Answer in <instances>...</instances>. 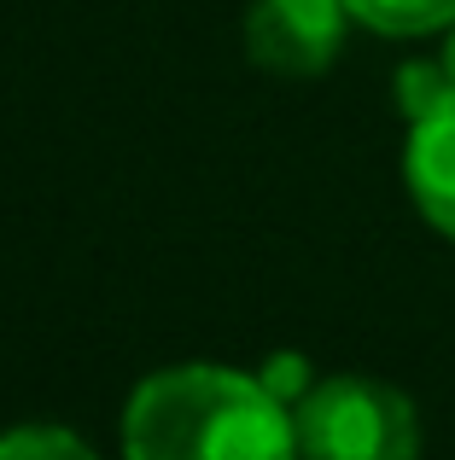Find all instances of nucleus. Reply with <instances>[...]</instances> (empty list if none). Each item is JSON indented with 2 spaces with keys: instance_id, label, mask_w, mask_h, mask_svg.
<instances>
[{
  "instance_id": "1",
  "label": "nucleus",
  "mask_w": 455,
  "mask_h": 460,
  "mask_svg": "<svg viewBox=\"0 0 455 460\" xmlns=\"http://www.w3.org/2000/svg\"><path fill=\"white\" fill-rule=\"evenodd\" d=\"M123 460H298L292 408L257 373L182 361L135 385Z\"/></svg>"
},
{
  "instance_id": "2",
  "label": "nucleus",
  "mask_w": 455,
  "mask_h": 460,
  "mask_svg": "<svg viewBox=\"0 0 455 460\" xmlns=\"http://www.w3.org/2000/svg\"><path fill=\"white\" fill-rule=\"evenodd\" d=\"M298 460H415L421 420L415 402L386 379L333 373L292 402Z\"/></svg>"
},
{
  "instance_id": "3",
  "label": "nucleus",
  "mask_w": 455,
  "mask_h": 460,
  "mask_svg": "<svg viewBox=\"0 0 455 460\" xmlns=\"http://www.w3.org/2000/svg\"><path fill=\"white\" fill-rule=\"evenodd\" d=\"M344 0H251L245 53L274 76H321L344 47Z\"/></svg>"
},
{
  "instance_id": "4",
  "label": "nucleus",
  "mask_w": 455,
  "mask_h": 460,
  "mask_svg": "<svg viewBox=\"0 0 455 460\" xmlns=\"http://www.w3.org/2000/svg\"><path fill=\"white\" fill-rule=\"evenodd\" d=\"M403 175H409V192L421 204V216L444 239H455V93L409 123Z\"/></svg>"
},
{
  "instance_id": "5",
  "label": "nucleus",
  "mask_w": 455,
  "mask_h": 460,
  "mask_svg": "<svg viewBox=\"0 0 455 460\" xmlns=\"http://www.w3.org/2000/svg\"><path fill=\"white\" fill-rule=\"evenodd\" d=\"M344 6L379 35H433L455 23V0H344Z\"/></svg>"
},
{
  "instance_id": "6",
  "label": "nucleus",
  "mask_w": 455,
  "mask_h": 460,
  "mask_svg": "<svg viewBox=\"0 0 455 460\" xmlns=\"http://www.w3.org/2000/svg\"><path fill=\"white\" fill-rule=\"evenodd\" d=\"M0 460H100L70 426H12L0 431Z\"/></svg>"
},
{
  "instance_id": "7",
  "label": "nucleus",
  "mask_w": 455,
  "mask_h": 460,
  "mask_svg": "<svg viewBox=\"0 0 455 460\" xmlns=\"http://www.w3.org/2000/svg\"><path fill=\"white\" fill-rule=\"evenodd\" d=\"M450 93H455V82H450L444 65H403L397 70V100H403V111H409V123L426 117L433 105H444Z\"/></svg>"
},
{
  "instance_id": "8",
  "label": "nucleus",
  "mask_w": 455,
  "mask_h": 460,
  "mask_svg": "<svg viewBox=\"0 0 455 460\" xmlns=\"http://www.w3.org/2000/svg\"><path fill=\"white\" fill-rule=\"evenodd\" d=\"M257 379L269 385V391L281 396L286 408H292L298 396L309 391V373H304V361H298V356H274V361H269V373H257Z\"/></svg>"
},
{
  "instance_id": "9",
  "label": "nucleus",
  "mask_w": 455,
  "mask_h": 460,
  "mask_svg": "<svg viewBox=\"0 0 455 460\" xmlns=\"http://www.w3.org/2000/svg\"><path fill=\"white\" fill-rule=\"evenodd\" d=\"M444 70H450V82H455V23H450V47H444Z\"/></svg>"
}]
</instances>
